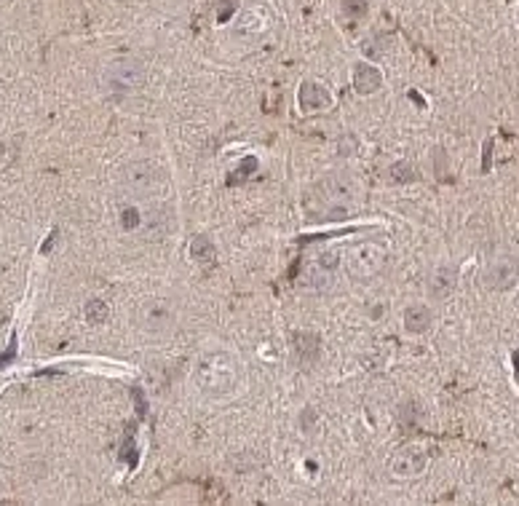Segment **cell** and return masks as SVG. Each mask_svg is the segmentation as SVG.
<instances>
[{"label":"cell","instance_id":"6da1fadb","mask_svg":"<svg viewBox=\"0 0 519 506\" xmlns=\"http://www.w3.org/2000/svg\"><path fill=\"white\" fill-rule=\"evenodd\" d=\"M241 381V367L239 359L225 354V351H212L206 356H201L196 365V383L201 386L203 394L222 399L230 397Z\"/></svg>","mask_w":519,"mask_h":506},{"label":"cell","instance_id":"7a4b0ae2","mask_svg":"<svg viewBox=\"0 0 519 506\" xmlns=\"http://www.w3.org/2000/svg\"><path fill=\"white\" fill-rule=\"evenodd\" d=\"M351 199H354V183L345 174H329L313 190V201H319L321 206L313 209L311 217L313 220H345Z\"/></svg>","mask_w":519,"mask_h":506},{"label":"cell","instance_id":"3957f363","mask_svg":"<svg viewBox=\"0 0 519 506\" xmlns=\"http://www.w3.org/2000/svg\"><path fill=\"white\" fill-rule=\"evenodd\" d=\"M385 249L375 242H364L356 244L348 249L345 255V271L351 279L356 282H367V279H375L380 271L385 268Z\"/></svg>","mask_w":519,"mask_h":506},{"label":"cell","instance_id":"277c9868","mask_svg":"<svg viewBox=\"0 0 519 506\" xmlns=\"http://www.w3.org/2000/svg\"><path fill=\"white\" fill-rule=\"evenodd\" d=\"M142 81H145V73H142L140 62H116L107 73H104V89L110 97H126L131 94L134 89H140Z\"/></svg>","mask_w":519,"mask_h":506},{"label":"cell","instance_id":"5b68a950","mask_svg":"<svg viewBox=\"0 0 519 506\" xmlns=\"http://www.w3.org/2000/svg\"><path fill=\"white\" fill-rule=\"evenodd\" d=\"M161 183H163V169L156 161H134L126 169V185L140 196L156 190Z\"/></svg>","mask_w":519,"mask_h":506},{"label":"cell","instance_id":"8992f818","mask_svg":"<svg viewBox=\"0 0 519 506\" xmlns=\"http://www.w3.org/2000/svg\"><path fill=\"white\" fill-rule=\"evenodd\" d=\"M426 464H428V455H426L423 447H418V445L401 447L399 453L394 455V461H391V474H394L397 480H407V477L420 474V471L426 469Z\"/></svg>","mask_w":519,"mask_h":506},{"label":"cell","instance_id":"52a82bcc","mask_svg":"<svg viewBox=\"0 0 519 506\" xmlns=\"http://www.w3.org/2000/svg\"><path fill=\"white\" fill-rule=\"evenodd\" d=\"M298 102L300 110L316 113V110H327L332 105V94L324 86H319V83H302L298 91Z\"/></svg>","mask_w":519,"mask_h":506},{"label":"cell","instance_id":"ba28073f","mask_svg":"<svg viewBox=\"0 0 519 506\" xmlns=\"http://www.w3.org/2000/svg\"><path fill=\"white\" fill-rule=\"evenodd\" d=\"M514 279H517V265L511 263L509 257L493 263L487 268V273H484V284H487L490 289H506Z\"/></svg>","mask_w":519,"mask_h":506},{"label":"cell","instance_id":"9c48e42d","mask_svg":"<svg viewBox=\"0 0 519 506\" xmlns=\"http://www.w3.org/2000/svg\"><path fill=\"white\" fill-rule=\"evenodd\" d=\"M380 86H383V75L375 64H359L354 70V89L359 94H375Z\"/></svg>","mask_w":519,"mask_h":506},{"label":"cell","instance_id":"30bf717a","mask_svg":"<svg viewBox=\"0 0 519 506\" xmlns=\"http://www.w3.org/2000/svg\"><path fill=\"white\" fill-rule=\"evenodd\" d=\"M431 324H434V314L426 305H410L404 311V329L412 332V335H420V332L431 329Z\"/></svg>","mask_w":519,"mask_h":506},{"label":"cell","instance_id":"8fae6325","mask_svg":"<svg viewBox=\"0 0 519 506\" xmlns=\"http://www.w3.org/2000/svg\"><path fill=\"white\" fill-rule=\"evenodd\" d=\"M455 282H458V273H455L453 268H439V271L431 276V282H428V295L437 298V300H444V298L455 289Z\"/></svg>","mask_w":519,"mask_h":506},{"label":"cell","instance_id":"7c38bea8","mask_svg":"<svg viewBox=\"0 0 519 506\" xmlns=\"http://www.w3.org/2000/svg\"><path fill=\"white\" fill-rule=\"evenodd\" d=\"M332 273H335V271H324L319 263L311 265V268L302 273L300 287H302V289H308V292H324V289H329V287H332Z\"/></svg>","mask_w":519,"mask_h":506},{"label":"cell","instance_id":"4fadbf2b","mask_svg":"<svg viewBox=\"0 0 519 506\" xmlns=\"http://www.w3.org/2000/svg\"><path fill=\"white\" fill-rule=\"evenodd\" d=\"M292 341H295V354H298L300 362H316L319 359L321 351L319 335H313V332H298Z\"/></svg>","mask_w":519,"mask_h":506},{"label":"cell","instance_id":"5bb4252c","mask_svg":"<svg viewBox=\"0 0 519 506\" xmlns=\"http://www.w3.org/2000/svg\"><path fill=\"white\" fill-rule=\"evenodd\" d=\"M215 255H217V249H215V244H212L209 236H196V239L190 242V257H193V260H199V263L206 265L215 260Z\"/></svg>","mask_w":519,"mask_h":506},{"label":"cell","instance_id":"9a60e30c","mask_svg":"<svg viewBox=\"0 0 519 506\" xmlns=\"http://www.w3.org/2000/svg\"><path fill=\"white\" fill-rule=\"evenodd\" d=\"M412 180H418V172H415V166L410 161H397L388 169V183L407 185V183H412Z\"/></svg>","mask_w":519,"mask_h":506},{"label":"cell","instance_id":"2e32d148","mask_svg":"<svg viewBox=\"0 0 519 506\" xmlns=\"http://www.w3.org/2000/svg\"><path fill=\"white\" fill-rule=\"evenodd\" d=\"M255 169H257V159H255V156H246V159L239 163V169H236V172H233V174L228 177V185H236V183H244V180H249Z\"/></svg>","mask_w":519,"mask_h":506},{"label":"cell","instance_id":"e0dca14e","mask_svg":"<svg viewBox=\"0 0 519 506\" xmlns=\"http://www.w3.org/2000/svg\"><path fill=\"white\" fill-rule=\"evenodd\" d=\"M107 316H110V308H107L104 300H89V303H86V319L91 324L107 322Z\"/></svg>","mask_w":519,"mask_h":506},{"label":"cell","instance_id":"ac0fdd59","mask_svg":"<svg viewBox=\"0 0 519 506\" xmlns=\"http://www.w3.org/2000/svg\"><path fill=\"white\" fill-rule=\"evenodd\" d=\"M343 11H345V17H351V19H361V17L367 14V0H345V3H343Z\"/></svg>","mask_w":519,"mask_h":506},{"label":"cell","instance_id":"d6986e66","mask_svg":"<svg viewBox=\"0 0 519 506\" xmlns=\"http://www.w3.org/2000/svg\"><path fill=\"white\" fill-rule=\"evenodd\" d=\"M120 225H123V231H134V228H140V212H137L134 206H126V209L120 212Z\"/></svg>","mask_w":519,"mask_h":506},{"label":"cell","instance_id":"ffe728a7","mask_svg":"<svg viewBox=\"0 0 519 506\" xmlns=\"http://www.w3.org/2000/svg\"><path fill=\"white\" fill-rule=\"evenodd\" d=\"M316 263H319L324 271H335L340 265V257H338V252H329V249H327V252H321L319 257H316Z\"/></svg>","mask_w":519,"mask_h":506},{"label":"cell","instance_id":"44dd1931","mask_svg":"<svg viewBox=\"0 0 519 506\" xmlns=\"http://www.w3.org/2000/svg\"><path fill=\"white\" fill-rule=\"evenodd\" d=\"M14 356H17V335H11L8 351H6V354H0V367L11 365V362H14Z\"/></svg>","mask_w":519,"mask_h":506},{"label":"cell","instance_id":"7402d4cb","mask_svg":"<svg viewBox=\"0 0 519 506\" xmlns=\"http://www.w3.org/2000/svg\"><path fill=\"white\" fill-rule=\"evenodd\" d=\"M361 48H364V54H367V57H380V51H383V48H380V38H375V41H370V43H364Z\"/></svg>","mask_w":519,"mask_h":506},{"label":"cell","instance_id":"603a6c76","mask_svg":"<svg viewBox=\"0 0 519 506\" xmlns=\"http://www.w3.org/2000/svg\"><path fill=\"white\" fill-rule=\"evenodd\" d=\"M131 397L137 399V413H140V415H145V413H147V402H145V394H142L140 388H131Z\"/></svg>","mask_w":519,"mask_h":506},{"label":"cell","instance_id":"cb8c5ba5","mask_svg":"<svg viewBox=\"0 0 519 506\" xmlns=\"http://www.w3.org/2000/svg\"><path fill=\"white\" fill-rule=\"evenodd\" d=\"M57 239H60V233H57V231H54V233H51V239H48V242L43 244V246H40V252H43V255H46V252H48V249H51V246H54V242H57Z\"/></svg>","mask_w":519,"mask_h":506}]
</instances>
